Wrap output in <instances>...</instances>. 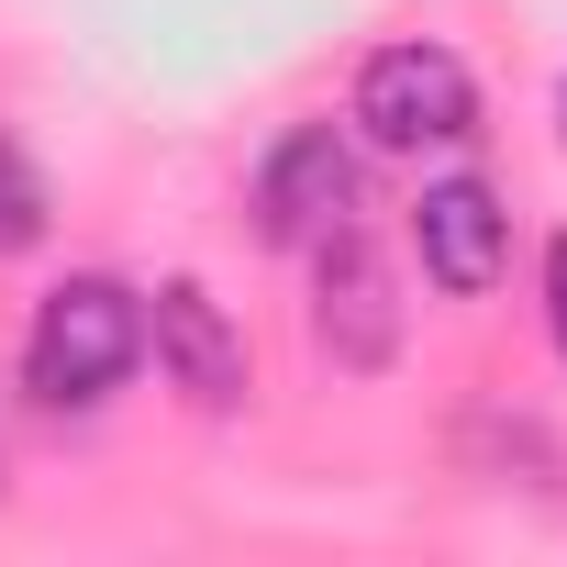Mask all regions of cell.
<instances>
[{
    "instance_id": "1",
    "label": "cell",
    "mask_w": 567,
    "mask_h": 567,
    "mask_svg": "<svg viewBox=\"0 0 567 567\" xmlns=\"http://www.w3.org/2000/svg\"><path fill=\"white\" fill-rule=\"evenodd\" d=\"M145 368V290L112 267H68L23 323V390L45 412H101Z\"/></svg>"
},
{
    "instance_id": "3",
    "label": "cell",
    "mask_w": 567,
    "mask_h": 567,
    "mask_svg": "<svg viewBox=\"0 0 567 567\" xmlns=\"http://www.w3.org/2000/svg\"><path fill=\"white\" fill-rule=\"evenodd\" d=\"M256 234L267 245H290V256H312L334 223H357L368 212V156H357V123H290L267 156H256Z\"/></svg>"
},
{
    "instance_id": "8",
    "label": "cell",
    "mask_w": 567,
    "mask_h": 567,
    "mask_svg": "<svg viewBox=\"0 0 567 567\" xmlns=\"http://www.w3.org/2000/svg\"><path fill=\"white\" fill-rule=\"evenodd\" d=\"M545 334H556V368H567V223L545 234Z\"/></svg>"
},
{
    "instance_id": "2",
    "label": "cell",
    "mask_w": 567,
    "mask_h": 567,
    "mask_svg": "<svg viewBox=\"0 0 567 567\" xmlns=\"http://www.w3.org/2000/svg\"><path fill=\"white\" fill-rule=\"evenodd\" d=\"M346 123H357L368 156H456V145L489 134V101H478V68L445 34H390V45H368Z\"/></svg>"
},
{
    "instance_id": "9",
    "label": "cell",
    "mask_w": 567,
    "mask_h": 567,
    "mask_svg": "<svg viewBox=\"0 0 567 567\" xmlns=\"http://www.w3.org/2000/svg\"><path fill=\"white\" fill-rule=\"evenodd\" d=\"M556 145H567V79H556Z\"/></svg>"
},
{
    "instance_id": "7",
    "label": "cell",
    "mask_w": 567,
    "mask_h": 567,
    "mask_svg": "<svg viewBox=\"0 0 567 567\" xmlns=\"http://www.w3.org/2000/svg\"><path fill=\"white\" fill-rule=\"evenodd\" d=\"M56 234V189H45V167L0 134V256H34Z\"/></svg>"
},
{
    "instance_id": "6",
    "label": "cell",
    "mask_w": 567,
    "mask_h": 567,
    "mask_svg": "<svg viewBox=\"0 0 567 567\" xmlns=\"http://www.w3.org/2000/svg\"><path fill=\"white\" fill-rule=\"evenodd\" d=\"M312 346L346 368V379H379L401 357V301H390V267L368 245V223H334L312 245Z\"/></svg>"
},
{
    "instance_id": "5",
    "label": "cell",
    "mask_w": 567,
    "mask_h": 567,
    "mask_svg": "<svg viewBox=\"0 0 567 567\" xmlns=\"http://www.w3.org/2000/svg\"><path fill=\"white\" fill-rule=\"evenodd\" d=\"M145 357H156V379L189 401V412H245V390H256V357H245V323L200 290V278H156L145 290Z\"/></svg>"
},
{
    "instance_id": "4",
    "label": "cell",
    "mask_w": 567,
    "mask_h": 567,
    "mask_svg": "<svg viewBox=\"0 0 567 567\" xmlns=\"http://www.w3.org/2000/svg\"><path fill=\"white\" fill-rule=\"evenodd\" d=\"M412 267L434 301H489L501 267H512V200L478 167H445L412 189Z\"/></svg>"
}]
</instances>
